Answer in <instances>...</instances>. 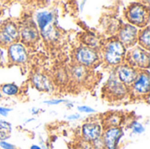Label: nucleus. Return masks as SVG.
<instances>
[{"instance_id":"obj_1","label":"nucleus","mask_w":150,"mask_h":149,"mask_svg":"<svg viewBox=\"0 0 150 149\" xmlns=\"http://www.w3.org/2000/svg\"><path fill=\"white\" fill-rule=\"evenodd\" d=\"M126 55V47L119 40H110L105 46L104 57L111 65L120 64Z\"/></svg>"},{"instance_id":"obj_2","label":"nucleus","mask_w":150,"mask_h":149,"mask_svg":"<svg viewBox=\"0 0 150 149\" xmlns=\"http://www.w3.org/2000/svg\"><path fill=\"white\" fill-rule=\"evenodd\" d=\"M127 18L133 25L144 26L149 18V8L141 4H133L128 7Z\"/></svg>"},{"instance_id":"obj_3","label":"nucleus","mask_w":150,"mask_h":149,"mask_svg":"<svg viewBox=\"0 0 150 149\" xmlns=\"http://www.w3.org/2000/svg\"><path fill=\"white\" fill-rule=\"evenodd\" d=\"M36 20L43 37L46 40H53L56 35L53 25V14L49 11H39L36 15Z\"/></svg>"},{"instance_id":"obj_4","label":"nucleus","mask_w":150,"mask_h":149,"mask_svg":"<svg viewBox=\"0 0 150 149\" xmlns=\"http://www.w3.org/2000/svg\"><path fill=\"white\" fill-rule=\"evenodd\" d=\"M149 54L141 47H136L130 51L127 55L129 66L134 68H146L149 66Z\"/></svg>"},{"instance_id":"obj_5","label":"nucleus","mask_w":150,"mask_h":149,"mask_svg":"<svg viewBox=\"0 0 150 149\" xmlns=\"http://www.w3.org/2000/svg\"><path fill=\"white\" fill-rule=\"evenodd\" d=\"M76 59L83 67H90L98 61V54L91 47H81L76 52Z\"/></svg>"},{"instance_id":"obj_6","label":"nucleus","mask_w":150,"mask_h":149,"mask_svg":"<svg viewBox=\"0 0 150 149\" xmlns=\"http://www.w3.org/2000/svg\"><path fill=\"white\" fill-rule=\"evenodd\" d=\"M19 32L17 25L11 22H9L0 29V45L2 47L10 46L18 40Z\"/></svg>"},{"instance_id":"obj_7","label":"nucleus","mask_w":150,"mask_h":149,"mask_svg":"<svg viewBox=\"0 0 150 149\" xmlns=\"http://www.w3.org/2000/svg\"><path fill=\"white\" fill-rule=\"evenodd\" d=\"M123 133L120 127H107L101 138L105 149H118L119 142Z\"/></svg>"},{"instance_id":"obj_8","label":"nucleus","mask_w":150,"mask_h":149,"mask_svg":"<svg viewBox=\"0 0 150 149\" xmlns=\"http://www.w3.org/2000/svg\"><path fill=\"white\" fill-rule=\"evenodd\" d=\"M83 137L88 142H95L102 136V126L98 122H87L82 128Z\"/></svg>"},{"instance_id":"obj_9","label":"nucleus","mask_w":150,"mask_h":149,"mask_svg":"<svg viewBox=\"0 0 150 149\" xmlns=\"http://www.w3.org/2000/svg\"><path fill=\"white\" fill-rule=\"evenodd\" d=\"M138 37V29L133 25H124L119 33V40L124 46H133L136 43Z\"/></svg>"},{"instance_id":"obj_10","label":"nucleus","mask_w":150,"mask_h":149,"mask_svg":"<svg viewBox=\"0 0 150 149\" xmlns=\"http://www.w3.org/2000/svg\"><path fill=\"white\" fill-rule=\"evenodd\" d=\"M138 75H139V72L137 71V69L134 68L133 67L129 65H122L118 68V71H117V76L119 80L126 86L133 85Z\"/></svg>"},{"instance_id":"obj_11","label":"nucleus","mask_w":150,"mask_h":149,"mask_svg":"<svg viewBox=\"0 0 150 149\" xmlns=\"http://www.w3.org/2000/svg\"><path fill=\"white\" fill-rule=\"evenodd\" d=\"M8 55L11 61L15 63H24L27 60V53L25 46L21 43H13L9 46Z\"/></svg>"},{"instance_id":"obj_12","label":"nucleus","mask_w":150,"mask_h":149,"mask_svg":"<svg viewBox=\"0 0 150 149\" xmlns=\"http://www.w3.org/2000/svg\"><path fill=\"white\" fill-rule=\"evenodd\" d=\"M106 90L108 93L115 97H120L127 93L126 85L119 80L118 76H111V77L109 78L106 84Z\"/></svg>"},{"instance_id":"obj_13","label":"nucleus","mask_w":150,"mask_h":149,"mask_svg":"<svg viewBox=\"0 0 150 149\" xmlns=\"http://www.w3.org/2000/svg\"><path fill=\"white\" fill-rule=\"evenodd\" d=\"M149 74L146 72H141L139 73L135 82L133 83V89L136 93L140 95H145L149 91Z\"/></svg>"},{"instance_id":"obj_14","label":"nucleus","mask_w":150,"mask_h":149,"mask_svg":"<svg viewBox=\"0 0 150 149\" xmlns=\"http://www.w3.org/2000/svg\"><path fill=\"white\" fill-rule=\"evenodd\" d=\"M20 33H21V37L23 40L26 43L35 42L39 38V32L33 25L24 26Z\"/></svg>"},{"instance_id":"obj_15","label":"nucleus","mask_w":150,"mask_h":149,"mask_svg":"<svg viewBox=\"0 0 150 149\" xmlns=\"http://www.w3.org/2000/svg\"><path fill=\"white\" fill-rule=\"evenodd\" d=\"M33 83L35 87L40 90H47L50 88V84L46 76L41 74H36L33 76Z\"/></svg>"},{"instance_id":"obj_16","label":"nucleus","mask_w":150,"mask_h":149,"mask_svg":"<svg viewBox=\"0 0 150 149\" xmlns=\"http://www.w3.org/2000/svg\"><path fill=\"white\" fill-rule=\"evenodd\" d=\"M150 30L149 27L147 26L145 29H143L141 33L139 34V43L141 45V47H142L145 50L149 49L150 45Z\"/></svg>"},{"instance_id":"obj_17","label":"nucleus","mask_w":150,"mask_h":149,"mask_svg":"<svg viewBox=\"0 0 150 149\" xmlns=\"http://www.w3.org/2000/svg\"><path fill=\"white\" fill-rule=\"evenodd\" d=\"M72 76L76 81L81 82L87 77V69L80 64L76 65L72 68Z\"/></svg>"},{"instance_id":"obj_18","label":"nucleus","mask_w":150,"mask_h":149,"mask_svg":"<svg viewBox=\"0 0 150 149\" xmlns=\"http://www.w3.org/2000/svg\"><path fill=\"white\" fill-rule=\"evenodd\" d=\"M105 122L109 125L108 127H119L121 123V117L117 114H113L107 117Z\"/></svg>"},{"instance_id":"obj_19","label":"nucleus","mask_w":150,"mask_h":149,"mask_svg":"<svg viewBox=\"0 0 150 149\" xmlns=\"http://www.w3.org/2000/svg\"><path fill=\"white\" fill-rule=\"evenodd\" d=\"M2 90L4 94H6L8 96H13L18 93V88L17 85H15L13 83H8L2 87Z\"/></svg>"},{"instance_id":"obj_20","label":"nucleus","mask_w":150,"mask_h":149,"mask_svg":"<svg viewBox=\"0 0 150 149\" xmlns=\"http://www.w3.org/2000/svg\"><path fill=\"white\" fill-rule=\"evenodd\" d=\"M132 130L134 133L137 134H141L144 132V127L142 126V124H140L139 122H134V124L132 125Z\"/></svg>"},{"instance_id":"obj_21","label":"nucleus","mask_w":150,"mask_h":149,"mask_svg":"<svg viewBox=\"0 0 150 149\" xmlns=\"http://www.w3.org/2000/svg\"><path fill=\"white\" fill-rule=\"evenodd\" d=\"M11 126L10 123L4 121V120H0V129L3 130H7V131H11Z\"/></svg>"},{"instance_id":"obj_22","label":"nucleus","mask_w":150,"mask_h":149,"mask_svg":"<svg viewBox=\"0 0 150 149\" xmlns=\"http://www.w3.org/2000/svg\"><path fill=\"white\" fill-rule=\"evenodd\" d=\"M78 110L81 112H85V113H93V112H95V110H93L92 108H91L89 106H79Z\"/></svg>"},{"instance_id":"obj_23","label":"nucleus","mask_w":150,"mask_h":149,"mask_svg":"<svg viewBox=\"0 0 150 149\" xmlns=\"http://www.w3.org/2000/svg\"><path fill=\"white\" fill-rule=\"evenodd\" d=\"M0 148L3 149H17L13 145L5 141H0Z\"/></svg>"},{"instance_id":"obj_24","label":"nucleus","mask_w":150,"mask_h":149,"mask_svg":"<svg viewBox=\"0 0 150 149\" xmlns=\"http://www.w3.org/2000/svg\"><path fill=\"white\" fill-rule=\"evenodd\" d=\"M6 61V53L3 47H0V65H2Z\"/></svg>"},{"instance_id":"obj_25","label":"nucleus","mask_w":150,"mask_h":149,"mask_svg":"<svg viewBox=\"0 0 150 149\" xmlns=\"http://www.w3.org/2000/svg\"><path fill=\"white\" fill-rule=\"evenodd\" d=\"M10 136L5 131H0V141H5L7 139H9Z\"/></svg>"},{"instance_id":"obj_26","label":"nucleus","mask_w":150,"mask_h":149,"mask_svg":"<svg viewBox=\"0 0 150 149\" xmlns=\"http://www.w3.org/2000/svg\"><path fill=\"white\" fill-rule=\"evenodd\" d=\"M11 109H8V108H4V107H0V114L3 115V116H6L7 113L9 112H11Z\"/></svg>"},{"instance_id":"obj_27","label":"nucleus","mask_w":150,"mask_h":149,"mask_svg":"<svg viewBox=\"0 0 150 149\" xmlns=\"http://www.w3.org/2000/svg\"><path fill=\"white\" fill-rule=\"evenodd\" d=\"M64 100H51V101H46L45 103L47 105H58L61 102H63Z\"/></svg>"},{"instance_id":"obj_28","label":"nucleus","mask_w":150,"mask_h":149,"mask_svg":"<svg viewBox=\"0 0 150 149\" xmlns=\"http://www.w3.org/2000/svg\"><path fill=\"white\" fill-rule=\"evenodd\" d=\"M79 115H71V116H69L68 117V119H79Z\"/></svg>"},{"instance_id":"obj_29","label":"nucleus","mask_w":150,"mask_h":149,"mask_svg":"<svg viewBox=\"0 0 150 149\" xmlns=\"http://www.w3.org/2000/svg\"><path fill=\"white\" fill-rule=\"evenodd\" d=\"M30 149H41V148L38 145H33V146H31Z\"/></svg>"},{"instance_id":"obj_30","label":"nucleus","mask_w":150,"mask_h":149,"mask_svg":"<svg viewBox=\"0 0 150 149\" xmlns=\"http://www.w3.org/2000/svg\"><path fill=\"white\" fill-rule=\"evenodd\" d=\"M2 97V96H1V93H0V97Z\"/></svg>"},{"instance_id":"obj_31","label":"nucleus","mask_w":150,"mask_h":149,"mask_svg":"<svg viewBox=\"0 0 150 149\" xmlns=\"http://www.w3.org/2000/svg\"><path fill=\"white\" fill-rule=\"evenodd\" d=\"M0 149H1V148H0Z\"/></svg>"}]
</instances>
